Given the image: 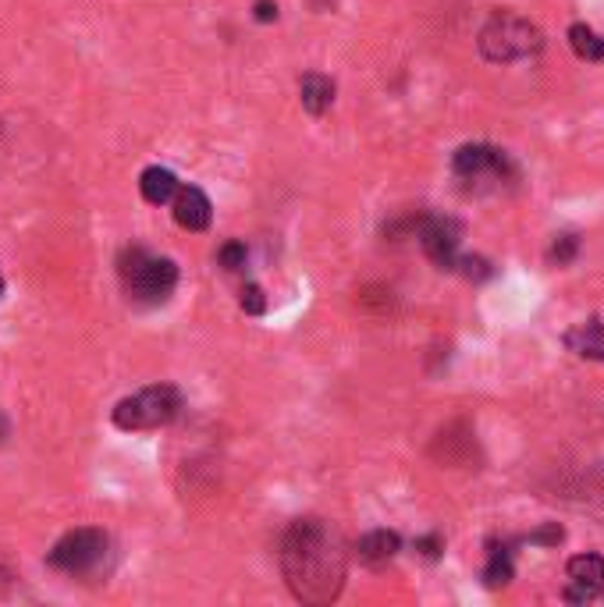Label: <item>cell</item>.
I'll return each instance as SVG.
<instances>
[{
    "instance_id": "cell-13",
    "label": "cell",
    "mask_w": 604,
    "mask_h": 607,
    "mask_svg": "<svg viewBox=\"0 0 604 607\" xmlns=\"http://www.w3.org/2000/svg\"><path fill=\"white\" fill-rule=\"evenodd\" d=\"M299 97H303V107L314 118H320L323 111H331L334 103V82L328 79V75H306V79L299 82Z\"/></svg>"
},
{
    "instance_id": "cell-5",
    "label": "cell",
    "mask_w": 604,
    "mask_h": 607,
    "mask_svg": "<svg viewBox=\"0 0 604 607\" xmlns=\"http://www.w3.org/2000/svg\"><path fill=\"white\" fill-rule=\"evenodd\" d=\"M107 548H111V540H107L103 529H89V526L72 529V533H65L54 543V551L46 554V562H51V569H57V572L86 575V572L103 565Z\"/></svg>"
},
{
    "instance_id": "cell-15",
    "label": "cell",
    "mask_w": 604,
    "mask_h": 607,
    "mask_svg": "<svg viewBox=\"0 0 604 607\" xmlns=\"http://www.w3.org/2000/svg\"><path fill=\"white\" fill-rule=\"evenodd\" d=\"M508 580H513V554H508L505 548H494L491 558H487V569H484V583L491 589H498Z\"/></svg>"
},
{
    "instance_id": "cell-18",
    "label": "cell",
    "mask_w": 604,
    "mask_h": 607,
    "mask_svg": "<svg viewBox=\"0 0 604 607\" xmlns=\"http://www.w3.org/2000/svg\"><path fill=\"white\" fill-rule=\"evenodd\" d=\"M274 19H277L274 0H256V22H274Z\"/></svg>"
},
{
    "instance_id": "cell-4",
    "label": "cell",
    "mask_w": 604,
    "mask_h": 607,
    "mask_svg": "<svg viewBox=\"0 0 604 607\" xmlns=\"http://www.w3.org/2000/svg\"><path fill=\"white\" fill-rule=\"evenodd\" d=\"M182 412V395L172 384H153L121 398L114 405V427L121 430H157L167 427Z\"/></svg>"
},
{
    "instance_id": "cell-2",
    "label": "cell",
    "mask_w": 604,
    "mask_h": 607,
    "mask_svg": "<svg viewBox=\"0 0 604 607\" xmlns=\"http://www.w3.org/2000/svg\"><path fill=\"white\" fill-rule=\"evenodd\" d=\"M118 274H121V285H125L129 299L132 302H143V306H161L172 299V291L178 285V267L172 260L164 256H153L146 249H125L118 260Z\"/></svg>"
},
{
    "instance_id": "cell-11",
    "label": "cell",
    "mask_w": 604,
    "mask_h": 607,
    "mask_svg": "<svg viewBox=\"0 0 604 607\" xmlns=\"http://www.w3.org/2000/svg\"><path fill=\"white\" fill-rule=\"evenodd\" d=\"M565 345L576 355H583V360H601L604 363V323L601 320L576 323L565 334Z\"/></svg>"
},
{
    "instance_id": "cell-1",
    "label": "cell",
    "mask_w": 604,
    "mask_h": 607,
    "mask_svg": "<svg viewBox=\"0 0 604 607\" xmlns=\"http://www.w3.org/2000/svg\"><path fill=\"white\" fill-rule=\"evenodd\" d=\"M282 572L292 597L303 604H331L345 586V548L320 519H299L282 540Z\"/></svg>"
},
{
    "instance_id": "cell-10",
    "label": "cell",
    "mask_w": 604,
    "mask_h": 607,
    "mask_svg": "<svg viewBox=\"0 0 604 607\" xmlns=\"http://www.w3.org/2000/svg\"><path fill=\"white\" fill-rule=\"evenodd\" d=\"M178 178L172 175L167 167H146L143 178H139V192H143L146 202H153V207H164V202H172L178 196Z\"/></svg>"
},
{
    "instance_id": "cell-3",
    "label": "cell",
    "mask_w": 604,
    "mask_h": 607,
    "mask_svg": "<svg viewBox=\"0 0 604 607\" xmlns=\"http://www.w3.org/2000/svg\"><path fill=\"white\" fill-rule=\"evenodd\" d=\"M540 46H545V36H540V29L534 22L519 19V14H494V19L484 25V33H480V54L494 65H508V60H523L537 54Z\"/></svg>"
},
{
    "instance_id": "cell-7",
    "label": "cell",
    "mask_w": 604,
    "mask_h": 607,
    "mask_svg": "<svg viewBox=\"0 0 604 607\" xmlns=\"http://www.w3.org/2000/svg\"><path fill=\"white\" fill-rule=\"evenodd\" d=\"M452 164H455V175L466 178V181H502L508 175L505 153L494 150V146H484V143L462 146Z\"/></svg>"
},
{
    "instance_id": "cell-8",
    "label": "cell",
    "mask_w": 604,
    "mask_h": 607,
    "mask_svg": "<svg viewBox=\"0 0 604 607\" xmlns=\"http://www.w3.org/2000/svg\"><path fill=\"white\" fill-rule=\"evenodd\" d=\"M569 600L572 604H583L601 594L604 586V558L601 554H576L569 562Z\"/></svg>"
},
{
    "instance_id": "cell-9",
    "label": "cell",
    "mask_w": 604,
    "mask_h": 607,
    "mask_svg": "<svg viewBox=\"0 0 604 607\" xmlns=\"http://www.w3.org/2000/svg\"><path fill=\"white\" fill-rule=\"evenodd\" d=\"M175 207V221L185 228V231H204L210 228V217H213V207L204 189H196V185H182L178 196L172 199Z\"/></svg>"
},
{
    "instance_id": "cell-16",
    "label": "cell",
    "mask_w": 604,
    "mask_h": 607,
    "mask_svg": "<svg viewBox=\"0 0 604 607\" xmlns=\"http://www.w3.org/2000/svg\"><path fill=\"white\" fill-rule=\"evenodd\" d=\"M217 260H221L224 271H242L245 267V245L242 242H228V245H221Z\"/></svg>"
},
{
    "instance_id": "cell-14",
    "label": "cell",
    "mask_w": 604,
    "mask_h": 607,
    "mask_svg": "<svg viewBox=\"0 0 604 607\" xmlns=\"http://www.w3.org/2000/svg\"><path fill=\"white\" fill-rule=\"evenodd\" d=\"M569 46L583 60H604V40L594 33V29H586V25H572L569 29Z\"/></svg>"
},
{
    "instance_id": "cell-6",
    "label": "cell",
    "mask_w": 604,
    "mask_h": 607,
    "mask_svg": "<svg viewBox=\"0 0 604 607\" xmlns=\"http://www.w3.org/2000/svg\"><path fill=\"white\" fill-rule=\"evenodd\" d=\"M459 239H462V228L452 221V217H427L420 224V242H424V253L438 263L441 271H455L459 263Z\"/></svg>"
},
{
    "instance_id": "cell-17",
    "label": "cell",
    "mask_w": 604,
    "mask_h": 607,
    "mask_svg": "<svg viewBox=\"0 0 604 607\" xmlns=\"http://www.w3.org/2000/svg\"><path fill=\"white\" fill-rule=\"evenodd\" d=\"M242 309H245V313H253V317H260L263 309H267V299H263L260 285H245L242 288Z\"/></svg>"
},
{
    "instance_id": "cell-12",
    "label": "cell",
    "mask_w": 604,
    "mask_h": 607,
    "mask_svg": "<svg viewBox=\"0 0 604 607\" xmlns=\"http://www.w3.org/2000/svg\"><path fill=\"white\" fill-rule=\"evenodd\" d=\"M355 554H360V562H366V565L392 562V558L398 554V533H388V529H374V533H366L360 543H355Z\"/></svg>"
},
{
    "instance_id": "cell-19",
    "label": "cell",
    "mask_w": 604,
    "mask_h": 607,
    "mask_svg": "<svg viewBox=\"0 0 604 607\" xmlns=\"http://www.w3.org/2000/svg\"><path fill=\"white\" fill-rule=\"evenodd\" d=\"M4 438H8V419L0 416V441H4Z\"/></svg>"
},
{
    "instance_id": "cell-20",
    "label": "cell",
    "mask_w": 604,
    "mask_h": 607,
    "mask_svg": "<svg viewBox=\"0 0 604 607\" xmlns=\"http://www.w3.org/2000/svg\"><path fill=\"white\" fill-rule=\"evenodd\" d=\"M0 291H4V277H0Z\"/></svg>"
}]
</instances>
